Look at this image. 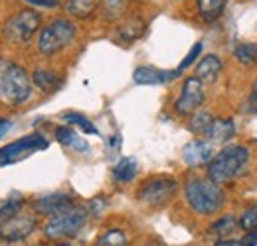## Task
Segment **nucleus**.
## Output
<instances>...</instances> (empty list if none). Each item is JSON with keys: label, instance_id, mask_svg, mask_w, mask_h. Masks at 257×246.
<instances>
[{"label": "nucleus", "instance_id": "obj_1", "mask_svg": "<svg viewBox=\"0 0 257 246\" xmlns=\"http://www.w3.org/2000/svg\"><path fill=\"white\" fill-rule=\"evenodd\" d=\"M249 162V150L245 146H227L212 158L208 164V180L224 185L239 178Z\"/></svg>", "mask_w": 257, "mask_h": 246}, {"label": "nucleus", "instance_id": "obj_2", "mask_svg": "<svg viewBox=\"0 0 257 246\" xmlns=\"http://www.w3.org/2000/svg\"><path fill=\"white\" fill-rule=\"evenodd\" d=\"M32 94V81L24 67L0 60V100L8 104H22Z\"/></svg>", "mask_w": 257, "mask_h": 246}, {"label": "nucleus", "instance_id": "obj_3", "mask_svg": "<svg viewBox=\"0 0 257 246\" xmlns=\"http://www.w3.org/2000/svg\"><path fill=\"white\" fill-rule=\"evenodd\" d=\"M186 201L194 213L198 215H214L225 203V195L220 185L210 180H192L184 189Z\"/></svg>", "mask_w": 257, "mask_h": 246}, {"label": "nucleus", "instance_id": "obj_4", "mask_svg": "<svg viewBox=\"0 0 257 246\" xmlns=\"http://www.w3.org/2000/svg\"><path fill=\"white\" fill-rule=\"evenodd\" d=\"M73 38H75V26L69 20L58 18L42 28L38 38V50L42 56H56L73 42Z\"/></svg>", "mask_w": 257, "mask_h": 246}, {"label": "nucleus", "instance_id": "obj_5", "mask_svg": "<svg viewBox=\"0 0 257 246\" xmlns=\"http://www.w3.org/2000/svg\"><path fill=\"white\" fill-rule=\"evenodd\" d=\"M87 222V209L71 205L62 213L54 215L44 226V234L48 238H67L75 236Z\"/></svg>", "mask_w": 257, "mask_h": 246}, {"label": "nucleus", "instance_id": "obj_6", "mask_svg": "<svg viewBox=\"0 0 257 246\" xmlns=\"http://www.w3.org/2000/svg\"><path fill=\"white\" fill-rule=\"evenodd\" d=\"M42 24V16L36 12V10H20L16 12L14 16H10L4 24V38L12 44H24L32 38L36 30L40 28Z\"/></svg>", "mask_w": 257, "mask_h": 246}, {"label": "nucleus", "instance_id": "obj_7", "mask_svg": "<svg viewBox=\"0 0 257 246\" xmlns=\"http://www.w3.org/2000/svg\"><path fill=\"white\" fill-rule=\"evenodd\" d=\"M178 189V184L174 178L168 176H157L153 180H147L137 193V199L149 207H162L166 205Z\"/></svg>", "mask_w": 257, "mask_h": 246}, {"label": "nucleus", "instance_id": "obj_8", "mask_svg": "<svg viewBox=\"0 0 257 246\" xmlns=\"http://www.w3.org/2000/svg\"><path fill=\"white\" fill-rule=\"evenodd\" d=\"M48 148V140L42 136V134H30V136H24L4 148H0V168L4 166H10V164H16L20 162L22 158L30 156L32 152L38 150H46Z\"/></svg>", "mask_w": 257, "mask_h": 246}, {"label": "nucleus", "instance_id": "obj_9", "mask_svg": "<svg viewBox=\"0 0 257 246\" xmlns=\"http://www.w3.org/2000/svg\"><path fill=\"white\" fill-rule=\"evenodd\" d=\"M206 98V92H204V85L198 77H188L182 85V91H180V96L176 98L174 102V108L178 114L186 116V114H192L196 112L202 102Z\"/></svg>", "mask_w": 257, "mask_h": 246}, {"label": "nucleus", "instance_id": "obj_10", "mask_svg": "<svg viewBox=\"0 0 257 246\" xmlns=\"http://www.w3.org/2000/svg\"><path fill=\"white\" fill-rule=\"evenodd\" d=\"M36 228V216L26 215V213H18L12 218H8L6 222L0 224V240L4 242H20L24 238H28Z\"/></svg>", "mask_w": 257, "mask_h": 246}, {"label": "nucleus", "instance_id": "obj_11", "mask_svg": "<svg viewBox=\"0 0 257 246\" xmlns=\"http://www.w3.org/2000/svg\"><path fill=\"white\" fill-rule=\"evenodd\" d=\"M73 205L71 197L67 193H48V195H42L34 201V209L40 213V215H48L54 216L58 213H62L65 209H69Z\"/></svg>", "mask_w": 257, "mask_h": 246}, {"label": "nucleus", "instance_id": "obj_12", "mask_svg": "<svg viewBox=\"0 0 257 246\" xmlns=\"http://www.w3.org/2000/svg\"><path fill=\"white\" fill-rule=\"evenodd\" d=\"M182 158H184V162H186L190 168H198V166L210 164L212 158H214L212 144H210V142H204V140H192V142H188V144L184 146Z\"/></svg>", "mask_w": 257, "mask_h": 246}, {"label": "nucleus", "instance_id": "obj_13", "mask_svg": "<svg viewBox=\"0 0 257 246\" xmlns=\"http://www.w3.org/2000/svg\"><path fill=\"white\" fill-rule=\"evenodd\" d=\"M178 69L176 71H161V69H155V67H137L135 73H133V81L137 85H161L166 83L174 77H178Z\"/></svg>", "mask_w": 257, "mask_h": 246}, {"label": "nucleus", "instance_id": "obj_14", "mask_svg": "<svg viewBox=\"0 0 257 246\" xmlns=\"http://www.w3.org/2000/svg\"><path fill=\"white\" fill-rule=\"evenodd\" d=\"M220 71H222V60L218 56L210 54V56H206V58L200 60L198 67H196V77L202 83H214L218 79Z\"/></svg>", "mask_w": 257, "mask_h": 246}, {"label": "nucleus", "instance_id": "obj_15", "mask_svg": "<svg viewBox=\"0 0 257 246\" xmlns=\"http://www.w3.org/2000/svg\"><path fill=\"white\" fill-rule=\"evenodd\" d=\"M233 134H235V124L229 118H216L208 132V136L214 144H225L227 140L233 138Z\"/></svg>", "mask_w": 257, "mask_h": 246}, {"label": "nucleus", "instance_id": "obj_16", "mask_svg": "<svg viewBox=\"0 0 257 246\" xmlns=\"http://www.w3.org/2000/svg\"><path fill=\"white\" fill-rule=\"evenodd\" d=\"M56 138H58L60 144L73 148L75 152H81V154H83V152L89 150V144H87L83 138H79V136L75 134V130L69 128V126H58V128H56Z\"/></svg>", "mask_w": 257, "mask_h": 246}, {"label": "nucleus", "instance_id": "obj_17", "mask_svg": "<svg viewBox=\"0 0 257 246\" xmlns=\"http://www.w3.org/2000/svg\"><path fill=\"white\" fill-rule=\"evenodd\" d=\"M145 28H147L145 20H141V18H131L125 24L119 26L117 38H119L121 42H125V44H131V42L139 40V38L145 34Z\"/></svg>", "mask_w": 257, "mask_h": 246}, {"label": "nucleus", "instance_id": "obj_18", "mask_svg": "<svg viewBox=\"0 0 257 246\" xmlns=\"http://www.w3.org/2000/svg\"><path fill=\"white\" fill-rule=\"evenodd\" d=\"M137 170H139V166H137V160H135V158H121V160L117 162V166L113 168V176H115L117 182L128 184V182L135 180Z\"/></svg>", "mask_w": 257, "mask_h": 246}, {"label": "nucleus", "instance_id": "obj_19", "mask_svg": "<svg viewBox=\"0 0 257 246\" xmlns=\"http://www.w3.org/2000/svg\"><path fill=\"white\" fill-rule=\"evenodd\" d=\"M99 6V0H65V10L75 18H89Z\"/></svg>", "mask_w": 257, "mask_h": 246}, {"label": "nucleus", "instance_id": "obj_20", "mask_svg": "<svg viewBox=\"0 0 257 246\" xmlns=\"http://www.w3.org/2000/svg\"><path fill=\"white\" fill-rule=\"evenodd\" d=\"M32 81L36 83V87L42 89L44 92L56 91V89L60 87V83H62V79H60L54 71H48V69H36Z\"/></svg>", "mask_w": 257, "mask_h": 246}, {"label": "nucleus", "instance_id": "obj_21", "mask_svg": "<svg viewBox=\"0 0 257 246\" xmlns=\"http://www.w3.org/2000/svg\"><path fill=\"white\" fill-rule=\"evenodd\" d=\"M198 12L206 22H214L222 16L225 0H198Z\"/></svg>", "mask_w": 257, "mask_h": 246}, {"label": "nucleus", "instance_id": "obj_22", "mask_svg": "<svg viewBox=\"0 0 257 246\" xmlns=\"http://www.w3.org/2000/svg\"><path fill=\"white\" fill-rule=\"evenodd\" d=\"M237 226H239V220H237V218H233L231 215H225V216H222V218H218V220L210 226V232L216 234V236H220V238H227L231 232H235Z\"/></svg>", "mask_w": 257, "mask_h": 246}, {"label": "nucleus", "instance_id": "obj_23", "mask_svg": "<svg viewBox=\"0 0 257 246\" xmlns=\"http://www.w3.org/2000/svg\"><path fill=\"white\" fill-rule=\"evenodd\" d=\"M214 122V116L208 112V110H196L192 114V118H190V130H192L194 134H206L208 136V132H210V126Z\"/></svg>", "mask_w": 257, "mask_h": 246}, {"label": "nucleus", "instance_id": "obj_24", "mask_svg": "<svg viewBox=\"0 0 257 246\" xmlns=\"http://www.w3.org/2000/svg\"><path fill=\"white\" fill-rule=\"evenodd\" d=\"M22 207H24L22 197H10V199L0 201V224L6 222L8 218H12L14 215H18Z\"/></svg>", "mask_w": 257, "mask_h": 246}, {"label": "nucleus", "instance_id": "obj_25", "mask_svg": "<svg viewBox=\"0 0 257 246\" xmlns=\"http://www.w3.org/2000/svg\"><path fill=\"white\" fill-rule=\"evenodd\" d=\"M233 56L235 60L249 67V65H255L257 63V46L255 44H239L235 50H233Z\"/></svg>", "mask_w": 257, "mask_h": 246}, {"label": "nucleus", "instance_id": "obj_26", "mask_svg": "<svg viewBox=\"0 0 257 246\" xmlns=\"http://www.w3.org/2000/svg\"><path fill=\"white\" fill-rule=\"evenodd\" d=\"M127 244L128 242H127L125 232L119 230V228H111V230L103 232V234L95 240V244L93 246H127Z\"/></svg>", "mask_w": 257, "mask_h": 246}, {"label": "nucleus", "instance_id": "obj_27", "mask_svg": "<svg viewBox=\"0 0 257 246\" xmlns=\"http://www.w3.org/2000/svg\"><path fill=\"white\" fill-rule=\"evenodd\" d=\"M64 120H67L69 124H77L85 134H99L95 126L91 124V120H87L83 114H77V112H65Z\"/></svg>", "mask_w": 257, "mask_h": 246}, {"label": "nucleus", "instance_id": "obj_28", "mask_svg": "<svg viewBox=\"0 0 257 246\" xmlns=\"http://www.w3.org/2000/svg\"><path fill=\"white\" fill-rule=\"evenodd\" d=\"M239 226L247 232H253L257 230V205L249 207L243 211V215L239 216Z\"/></svg>", "mask_w": 257, "mask_h": 246}, {"label": "nucleus", "instance_id": "obj_29", "mask_svg": "<svg viewBox=\"0 0 257 246\" xmlns=\"http://www.w3.org/2000/svg\"><path fill=\"white\" fill-rule=\"evenodd\" d=\"M202 48H204V46H202V42L194 44L192 50L188 52V56H186V58L182 60V63L178 65V73H180V71H184V69H188V67H190L194 62H196V58H200V54H202Z\"/></svg>", "mask_w": 257, "mask_h": 246}, {"label": "nucleus", "instance_id": "obj_30", "mask_svg": "<svg viewBox=\"0 0 257 246\" xmlns=\"http://www.w3.org/2000/svg\"><path fill=\"white\" fill-rule=\"evenodd\" d=\"M107 209V199L105 197H95V199H91V203H89V213L93 216H101V213Z\"/></svg>", "mask_w": 257, "mask_h": 246}, {"label": "nucleus", "instance_id": "obj_31", "mask_svg": "<svg viewBox=\"0 0 257 246\" xmlns=\"http://www.w3.org/2000/svg\"><path fill=\"white\" fill-rule=\"evenodd\" d=\"M30 2L32 6H38V8H58L62 2L60 0H26Z\"/></svg>", "mask_w": 257, "mask_h": 246}, {"label": "nucleus", "instance_id": "obj_32", "mask_svg": "<svg viewBox=\"0 0 257 246\" xmlns=\"http://www.w3.org/2000/svg\"><path fill=\"white\" fill-rule=\"evenodd\" d=\"M214 246H243L241 240H233V238H218Z\"/></svg>", "mask_w": 257, "mask_h": 246}, {"label": "nucleus", "instance_id": "obj_33", "mask_svg": "<svg viewBox=\"0 0 257 246\" xmlns=\"http://www.w3.org/2000/svg\"><path fill=\"white\" fill-rule=\"evenodd\" d=\"M10 126H12V124L8 122V120H2V122H0V138L6 136V132L10 130Z\"/></svg>", "mask_w": 257, "mask_h": 246}, {"label": "nucleus", "instance_id": "obj_34", "mask_svg": "<svg viewBox=\"0 0 257 246\" xmlns=\"http://www.w3.org/2000/svg\"><path fill=\"white\" fill-rule=\"evenodd\" d=\"M249 104H253L257 108V81L255 85H253V91H251V96H249Z\"/></svg>", "mask_w": 257, "mask_h": 246}, {"label": "nucleus", "instance_id": "obj_35", "mask_svg": "<svg viewBox=\"0 0 257 246\" xmlns=\"http://www.w3.org/2000/svg\"><path fill=\"white\" fill-rule=\"evenodd\" d=\"M58 246H69V244H58Z\"/></svg>", "mask_w": 257, "mask_h": 246}]
</instances>
